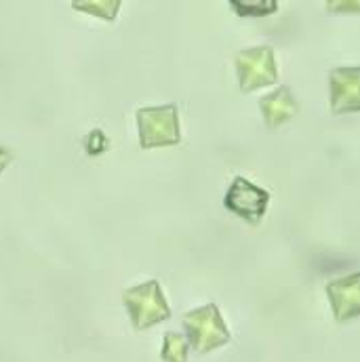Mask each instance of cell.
Listing matches in <instances>:
<instances>
[{"label":"cell","instance_id":"obj_8","mask_svg":"<svg viewBox=\"0 0 360 362\" xmlns=\"http://www.w3.org/2000/svg\"><path fill=\"white\" fill-rule=\"evenodd\" d=\"M260 107L264 112V118H266V124L270 129H278L280 124L289 122L297 110H299V103L295 101L293 93L289 87H280L270 95L262 97L260 99Z\"/></svg>","mask_w":360,"mask_h":362},{"label":"cell","instance_id":"obj_7","mask_svg":"<svg viewBox=\"0 0 360 362\" xmlns=\"http://www.w3.org/2000/svg\"><path fill=\"white\" fill-rule=\"evenodd\" d=\"M360 276L359 274H352V276H346V278H337V280H331L327 284V295L331 299V305H333V312H335V318L339 322H346V320H352L356 318L360 312V288H359Z\"/></svg>","mask_w":360,"mask_h":362},{"label":"cell","instance_id":"obj_13","mask_svg":"<svg viewBox=\"0 0 360 362\" xmlns=\"http://www.w3.org/2000/svg\"><path fill=\"white\" fill-rule=\"evenodd\" d=\"M8 160H11V154H8L6 150H2V148H0V173H2V169L8 165Z\"/></svg>","mask_w":360,"mask_h":362},{"label":"cell","instance_id":"obj_3","mask_svg":"<svg viewBox=\"0 0 360 362\" xmlns=\"http://www.w3.org/2000/svg\"><path fill=\"white\" fill-rule=\"evenodd\" d=\"M183 329L187 333V344L200 354L211 352L230 341V331L217 305L213 303L187 312L183 316Z\"/></svg>","mask_w":360,"mask_h":362},{"label":"cell","instance_id":"obj_10","mask_svg":"<svg viewBox=\"0 0 360 362\" xmlns=\"http://www.w3.org/2000/svg\"><path fill=\"white\" fill-rule=\"evenodd\" d=\"M190 344L180 333H167L165 348H163V361L165 362H185Z\"/></svg>","mask_w":360,"mask_h":362},{"label":"cell","instance_id":"obj_9","mask_svg":"<svg viewBox=\"0 0 360 362\" xmlns=\"http://www.w3.org/2000/svg\"><path fill=\"white\" fill-rule=\"evenodd\" d=\"M72 6L83 11V13H91V15H97L101 19L114 21L118 15L120 2L118 0H91V2H72Z\"/></svg>","mask_w":360,"mask_h":362},{"label":"cell","instance_id":"obj_12","mask_svg":"<svg viewBox=\"0 0 360 362\" xmlns=\"http://www.w3.org/2000/svg\"><path fill=\"white\" fill-rule=\"evenodd\" d=\"M85 146H87V152H89V154H101V152L108 150L110 141H108V137H105L99 129H95L89 137L85 139Z\"/></svg>","mask_w":360,"mask_h":362},{"label":"cell","instance_id":"obj_2","mask_svg":"<svg viewBox=\"0 0 360 362\" xmlns=\"http://www.w3.org/2000/svg\"><path fill=\"white\" fill-rule=\"evenodd\" d=\"M122 301L137 331H146L158 322H165L171 316V310L167 305V299L163 295L158 280H148L139 286L124 291Z\"/></svg>","mask_w":360,"mask_h":362},{"label":"cell","instance_id":"obj_5","mask_svg":"<svg viewBox=\"0 0 360 362\" xmlns=\"http://www.w3.org/2000/svg\"><path fill=\"white\" fill-rule=\"evenodd\" d=\"M268 202H270V194L268 189L260 187V185H253L249 180L245 177H236L232 181L226 198H223V204L230 213L247 219L249 223H260L262 217L266 215V209H268Z\"/></svg>","mask_w":360,"mask_h":362},{"label":"cell","instance_id":"obj_4","mask_svg":"<svg viewBox=\"0 0 360 362\" xmlns=\"http://www.w3.org/2000/svg\"><path fill=\"white\" fill-rule=\"evenodd\" d=\"M236 70H238V83L243 93L270 87L278 78V68L272 47H255V49L240 51L236 55Z\"/></svg>","mask_w":360,"mask_h":362},{"label":"cell","instance_id":"obj_6","mask_svg":"<svg viewBox=\"0 0 360 362\" xmlns=\"http://www.w3.org/2000/svg\"><path fill=\"white\" fill-rule=\"evenodd\" d=\"M331 110L333 114L359 112L360 107V70L337 68L331 72Z\"/></svg>","mask_w":360,"mask_h":362},{"label":"cell","instance_id":"obj_11","mask_svg":"<svg viewBox=\"0 0 360 362\" xmlns=\"http://www.w3.org/2000/svg\"><path fill=\"white\" fill-rule=\"evenodd\" d=\"M232 8H236L238 15H245V17H260V15H270L278 8V2L274 0H264V2H249V0H232L230 2Z\"/></svg>","mask_w":360,"mask_h":362},{"label":"cell","instance_id":"obj_1","mask_svg":"<svg viewBox=\"0 0 360 362\" xmlns=\"http://www.w3.org/2000/svg\"><path fill=\"white\" fill-rule=\"evenodd\" d=\"M137 127H139V146L144 150L178 146L181 141L180 112L178 105L173 103L137 110Z\"/></svg>","mask_w":360,"mask_h":362}]
</instances>
